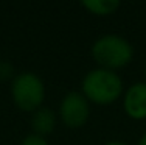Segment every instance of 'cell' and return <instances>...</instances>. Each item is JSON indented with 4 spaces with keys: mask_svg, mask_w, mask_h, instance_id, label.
I'll list each match as a JSON object with an SVG mask.
<instances>
[{
    "mask_svg": "<svg viewBox=\"0 0 146 145\" xmlns=\"http://www.w3.org/2000/svg\"><path fill=\"white\" fill-rule=\"evenodd\" d=\"M58 117L67 128L79 130L90 119V103L81 91H70L62 97L58 108Z\"/></svg>",
    "mask_w": 146,
    "mask_h": 145,
    "instance_id": "obj_4",
    "label": "cell"
},
{
    "mask_svg": "<svg viewBox=\"0 0 146 145\" xmlns=\"http://www.w3.org/2000/svg\"><path fill=\"white\" fill-rule=\"evenodd\" d=\"M145 77H146V63H145Z\"/></svg>",
    "mask_w": 146,
    "mask_h": 145,
    "instance_id": "obj_12",
    "label": "cell"
},
{
    "mask_svg": "<svg viewBox=\"0 0 146 145\" xmlns=\"http://www.w3.org/2000/svg\"><path fill=\"white\" fill-rule=\"evenodd\" d=\"M90 55L96 63V67L117 72L131 64L134 59V47L121 34L107 33L93 41Z\"/></svg>",
    "mask_w": 146,
    "mask_h": 145,
    "instance_id": "obj_2",
    "label": "cell"
},
{
    "mask_svg": "<svg viewBox=\"0 0 146 145\" xmlns=\"http://www.w3.org/2000/svg\"><path fill=\"white\" fill-rule=\"evenodd\" d=\"M137 145H146V131H145V133L140 136V139H138Z\"/></svg>",
    "mask_w": 146,
    "mask_h": 145,
    "instance_id": "obj_11",
    "label": "cell"
},
{
    "mask_svg": "<svg viewBox=\"0 0 146 145\" xmlns=\"http://www.w3.org/2000/svg\"><path fill=\"white\" fill-rule=\"evenodd\" d=\"M58 123V112H54L51 108L42 106L36 109L31 114L30 125H31V133L37 134L40 137H48L56 128Z\"/></svg>",
    "mask_w": 146,
    "mask_h": 145,
    "instance_id": "obj_6",
    "label": "cell"
},
{
    "mask_svg": "<svg viewBox=\"0 0 146 145\" xmlns=\"http://www.w3.org/2000/svg\"><path fill=\"white\" fill-rule=\"evenodd\" d=\"M104 145H129V144L121 142V140H109V142H106Z\"/></svg>",
    "mask_w": 146,
    "mask_h": 145,
    "instance_id": "obj_10",
    "label": "cell"
},
{
    "mask_svg": "<svg viewBox=\"0 0 146 145\" xmlns=\"http://www.w3.org/2000/svg\"><path fill=\"white\" fill-rule=\"evenodd\" d=\"M13 74V67L5 61H0V77L2 78H8Z\"/></svg>",
    "mask_w": 146,
    "mask_h": 145,
    "instance_id": "obj_9",
    "label": "cell"
},
{
    "mask_svg": "<svg viewBox=\"0 0 146 145\" xmlns=\"http://www.w3.org/2000/svg\"><path fill=\"white\" fill-rule=\"evenodd\" d=\"M81 6L93 16H110L120 8V2L117 0H86L81 2Z\"/></svg>",
    "mask_w": 146,
    "mask_h": 145,
    "instance_id": "obj_7",
    "label": "cell"
},
{
    "mask_svg": "<svg viewBox=\"0 0 146 145\" xmlns=\"http://www.w3.org/2000/svg\"><path fill=\"white\" fill-rule=\"evenodd\" d=\"M9 94H11L13 103L20 111L33 114L36 109L44 106L47 88L44 80L37 74L25 70L13 77Z\"/></svg>",
    "mask_w": 146,
    "mask_h": 145,
    "instance_id": "obj_3",
    "label": "cell"
},
{
    "mask_svg": "<svg viewBox=\"0 0 146 145\" xmlns=\"http://www.w3.org/2000/svg\"><path fill=\"white\" fill-rule=\"evenodd\" d=\"M123 109L132 120H146V81L132 83L124 89Z\"/></svg>",
    "mask_w": 146,
    "mask_h": 145,
    "instance_id": "obj_5",
    "label": "cell"
},
{
    "mask_svg": "<svg viewBox=\"0 0 146 145\" xmlns=\"http://www.w3.org/2000/svg\"><path fill=\"white\" fill-rule=\"evenodd\" d=\"M81 94L89 103L107 106L120 100L124 94V83L113 70L95 67L84 75L81 81Z\"/></svg>",
    "mask_w": 146,
    "mask_h": 145,
    "instance_id": "obj_1",
    "label": "cell"
},
{
    "mask_svg": "<svg viewBox=\"0 0 146 145\" xmlns=\"http://www.w3.org/2000/svg\"><path fill=\"white\" fill-rule=\"evenodd\" d=\"M19 145H50V142L47 140V137H40L37 134L30 133L28 136H25L20 140Z\"/></svg>",
    "mask_w": 146,
    "mask_h": 145,
    "instance_id": "obj_8",
    "label": "cell"
}]
</instances>
